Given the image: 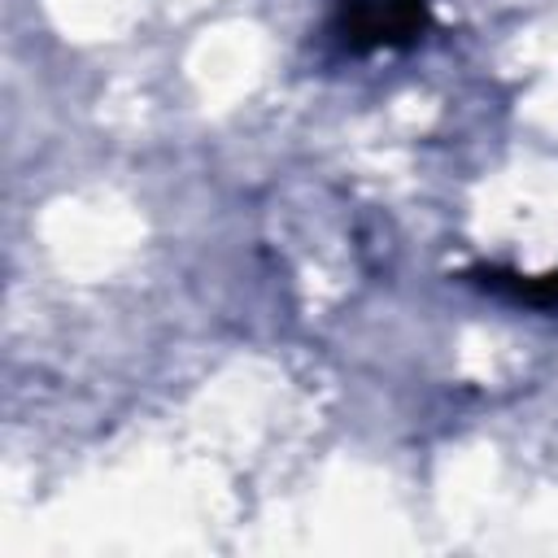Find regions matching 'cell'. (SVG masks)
<instances>
[{"label":"cell","mask_w":558,"mask_h":558,"mask_svg":"<svg viewBox=\"0 0 558 558\" xmlns=\"http://www.w3.org/2000/svg\"><path fill=\"white\" fill-rule=\"evenodd\" d=\"M423 31L427 0H336V35L357 52L414 44Z\"/></svg>","instance_id":"cell-1"},{"label":"cell","mask_w":558,"mask_h":558,"mask_svg":"<svg viewBox=\"0 0 558 558\" xmlns=\"http://www.w3.org/2000/svg\"><path fill=\"white\" fill-rule=\"evenodd\" d=\"M484 288L506 292V296L527 301V305H558V270H554V275H541V279H523V275H497V270H484Z\"/></svg>","instance_id":"cell-2"}]
</instances>
